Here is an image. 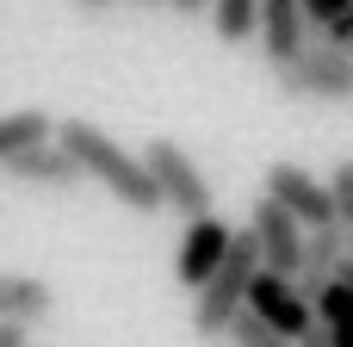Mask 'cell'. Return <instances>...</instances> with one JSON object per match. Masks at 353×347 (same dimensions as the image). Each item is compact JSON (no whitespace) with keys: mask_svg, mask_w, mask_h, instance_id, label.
I'll list each match as a JSON object with an SVG mask.
<instances>
[{"mask_svg":"<svg viewBox=\"0 0 353 347\" xmlns=\"http://www.w3.org/2000/svg\"><path fill=\"white\" fill-rule=\"evenodd\" d=\"M56 143L87 168V180H99L118 205H130V211H161L168 199H161V186H155V174H149V161L143 155H130L118 137H105L99 124H87V118H62L56 124Z\"/></svg>","mask_w":353,"mask_h":347,"instance_id":"6da1fadb","label":"cell"},{"mask_svg":"<svg viewBox=\"0 0 353 347\" xmlns=\"http://www.w3.org/2000/svg\"><path fill=\"white\" fill-rule=\"evenodd\" d=\"M261 267H267L261 236H254V230H236L230 261L211 273V286H205V292H199V304H192V329H199L205 341H223V335H230V323L248 310V292H254Z\"/></svg>","mask_w":353,"mask_h":347,"instance_id":"7a4b0ae2","label":"cell"},{"mask_svg":"<svg viewBox=\"0 0 353 347\" xmlns=\"http://www.w3.org/2000/svg\"><path fill=\"white\" fill-rule=\"evenodd\" d=\"M273 87L292 93V99H335V106H353V50H335V43L310 37L298 56L273 62Z\"/></svg>","mask_w":353,"mask_h":347,"instance_id":"3957f363","label":"cell"},{"mask_svg":"<svg viewBox=\"0 0 353 347\" xmlns=\"http://www.w3.org/2000/svg\"><path fill=\"white\" fill-rule=\"evenodd\" d=\"M143 161H149V174H155V186H161V199H168L180 217H205V211H217V192H211L205 168H199L174 137L143 143Z\"/></svg>","mask_w":353,"mask_h":347,"instance_id":"277c9868","label":"cell"},{"mask_svg":"<svg viewBox=\"0 0 353 347\" xmlns=\"http://www.w3.org/2000/svg\"><path fill=\"white\" fill-rule=\"evenodd\" d=\"M230 248H236V230H230L217 211L186 217V230H180V242H174V279H180L186 292H205L211 273L230 261Z\"/></svg>","mask_w":353,"mask_h":347,"instance_id":"5b68a950","label":"cell"},{"mask_svg":"<svg viewBox=\"0 0 353 347\" xmlns=\"http://www.w3.org/2000/svg\"><path fill=\"white\" fill-rule=\"evenodd\" d=\"M261 192H273L285 211H298L304 230H316V224H341V217H335V192H329V174H310V168H298V161H267Z\"/></svg>","mask_w":353,"mask_h":347,"instance_id":"8992f818","label":"cell"},{"mask_svg":"<svg viewBox=\"0 0 353 347\" xmlns=\"http://www.w3.org/2000/svg\"><path fill=\"white\" fill-rule=\"evenodd\" d=\"M248 230L261 236V255H267V267L273 273H304V242H310V230H304V217L298 211H285L273 192H261L254 199V217H248Z\"/></svg>","mask_w":353,"mask_h":347,"instance_id":"52a82bcc","label":"cell"},{"mask_svg":"<svg viewBox=\"0 0 353 347\" xmlns=\"http://www.w3.org/2000/svg\"><path fill=\"white\" fill-rule=\"evenodd\" d=\"M248 310L267 317L273 329H285L292 341H304V335L316 329V298H310L292 273H273V267H261V279H254V292H248Z\"/></svg>","mask_w":353,"mask_h":347,"instance_id":"ba28073f","label":"cell"},{"mask_svg":"<svg viewBox=\"0 0 353 347\" xmlns=\"http://www.w3.org/2000/svg\"><path fill=\"white\" fill-rule=\"evenodd\" d=\"M81 174H87V168H81L62 143H37V149H25V155L6 161V180H19V186H50V192L74 186Z\"/></svg>","mask_w":353,"mask_h":347,"instance_id":"9c48e42d","label":"cell"},{"mask_svg":"<svg viewBox=\"0 0 353 347\" xmlns=\"http://www.w3.org/2000/svg\"><path fill=\"white\" fill-rule=\"evenodd\" d=\"M304 43H310L304 0H261V50H267V62H285Z\"/></svg>","mask_w":353,"mask_h":347,"instance_id":"30bf717a","label":"cell"},{"mask_svg":"<svg viewBox=\"0 0 353 347\" xmlns=\"http://www.w3.org/2000/svg\"><path fill=\"white\" fill-rule=\"evenodd\" d=\"M56 310L50 279L37 273H0V323H43Z\"/></svg>","mask_w":353,"mask_h":347,"instance_id":"8fae6325","label":"cell"},{"mask_svg":"<svg viewBox=\"0 0 353 347\" xmlns=\"http://www.w3.org/2000/svg\"><path fill=\"white\" fill-rule=\"evenodd\" d=\"M56 124H62V118L37 112V106H25V112H6V118H0V168H6L12 155L37 149V143H56Z\"/></svg>","mask_w":353,"mask_h":347,"instance_id":"7c38bea8","label":"cell"},{"mask_svg":"<svg viewBox=\"0 0 353 347\" xmlns=\"http://www.w3.org/2000/svg\"><path fill=\"white\" fill-rule=\"evenodd\" d=\"M316 323L329 329L335 347H353V286L347 279H329V286L316 292Z\"/></svg>","mask_w":353,"mask_h":347,"instance_id":"4fadbf2b","label":"cell"},{"mask_svg":"<svg viewBox=\"0 0 353 347\" xmlns=\"http://www.w3.org/2000/svg\"><path fill=\"white\" fill-rule=\"evenodd\" d=\"M211 31H217L223 43L261 37V0H211Z\"/></svg>","mask_w":353,"mask_h":347,"instance_id":"5bb4252c","label":"cell"},{"mask_svg":"<svg viewBox=\"0 0 353 347\" xmlns=\"http://www.w3.org/2000/svg\"><path fill=\"white\" fill-rule=\"evenodd\" d=\"M230 341H236V347H298L285 329H273V323L254 317V310H242V317L230 323Z\"/></svg>","mask_w":353,"mask_h":347,"instance_id":"9a60e30c","label":"cell"},{"mask_svg":"<svg viewBox=\"0 0 353 347\" xmlns=\"http://www.w3.org/2000/svg\"><path fill=\"white\" fill-rule=\"evenodd\" d=\"M329 192H335V217L353 230V155H341V161L329 168Z\"/></svg>","mask_w":353,"mask_h":347,"instance_id":"2e32d148","label":"cell"},{"mask_svg":"<svg viewBox=\"0 0 353 347\" xmlns=\"http://www.w3.org/2000/svg\"><path fill=\"white\" fill-rule=\"evenodd\" d=\"M347 6H353V0H304V25H310V37H316V31H329Z\"/></svg>","mask_w":353,"mask_h":347,"instance_id":"e0dca14e","label":"cell"},{"mask_svg":"<svg viewBox=\"0 0 353 347\" xmlns=\"http://www.w3.org/2000/svg\"><path fill=\"white\" fill-rule=\"evenodd\" d=\"M316 37H323V43H335V50H353V6L329 25V31H316Z\"/></svg>","mask_w":353,"mask_h":347,"instance_id":"ac0fdd59","label":"cell"},{"mask_svg":"<svg viewBox=\"0 0 353 347\" xmlns=\"http://www.w3.org/2000/svg\"><path fill=\"white\" fill-rule=\"evenodd\" d=\"M0 347H31V323H0Z\"/></svg>","mask_w":353,"mask_h":347,"instance_id":"d6986e66","label":"cell"},{"mask_svg":"<svg viewBox=\"0 0 353 347\" xmlns=\"http://www.w3.org/2000/svg\"><path fill=\"white\" fill-rule=\"evenodd\" d=\"M298 347H335V341H329V329L316 323V329H310V335H304V341H298Z\"/></svg>","mask_w":353,"mask_h":347,"instance_id":"ffe728a7","label":"cell"},{"mask_svg":"<svg viewBox=\"0 0 353 347\" xmlns=\"http://www.w3.org/2000/svg\"><path fill=\"white\" fill-rule=\"evenodd\" d=\"M174 12H186V19H192V12H211V0H174Z\"/></svg>","mask_w":353,"mask_h":347,"instance_id":"44dd1931","label":"cell"},{"mask_svg":"<svg viewBox=\"0 0 353 347\" xmlns=\"http://www.w3.org/2000/svg\"><path fill=\"white\" fill-rule=\"evenodd\" d=\"M81 12H105V6H118V0H74Z\"/></svg>","mask_w":353,"mask_h":347,"instance_id":"7402d4cb","label":"cell"},{"mask_svg":"<svg viewBox=\"0 0 353 347\" xmlns=\"http://www.w3.org/2000/svg\"><path fill=\"white\" fill-rule=\"evenodd\" d=\"M130 6H174V0H130Z\"/></svg>","mask_w":353,"mask_h":347,"instance_id":"603a6c76","label":"cell"},{"mask_svg":"<svg viewBox=\"0 0 353 347\" xmlns=\"http://www.w3.org/2000/svg\"><path fill=\"white\" fill-rule=\"evenodd\" d=\"M341 279H347V286H353V255H347V267H341Z\"/></svg>","mask_w":353,"mask_h":347,"instance_id":"cb8c5ba5","label":"cell"},{"mask_svg":"<svg viewBox=\"0 0 353 347\" xmlns=\"http://www.w3.org/2000/svg\"><path fill=\"white\" fill-rule=\"evenodd\" d=\"M230 347H236V341H230Z\"/></svg>","mask_w":353,"mask_h":347,"instance_id":"d4e9b609","label":"cell"}]
</instances>
